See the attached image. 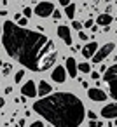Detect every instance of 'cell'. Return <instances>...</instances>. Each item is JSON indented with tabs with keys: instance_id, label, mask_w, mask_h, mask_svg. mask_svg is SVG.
Wrapping results in <instances>:
<instances>
[{
	"instance_id": "cell-1",
	"label": "cell",
	"mask_w": 117,
	"mask_h": 127,
	"mask_svg": "<svg viewBox=\"0 0 117 127\" xmlns=\"http://www.w3.org/2000/svg\"><path fill=\"white\" fill-rule=\"evenodd\" d=\"M2 44L5 52L32 71L49 70L58 58L54 42L46 35L30 32L25 26L14 25L12 21L4 23Z\"/></svg>"
},
{
	"instance_id": "cell-2",
	"label": "cell",
	"mask_w": 117,
	"mask_h": 127,
	"mask_svg": "<svg viewBox=\"0 0 117 127\" xmlns=\"http://www.w3.org/2000/svg\"><path fill=\"white\" fill-rule=\"evenodd\" d=\"M33 110L54 127H79L87 117L82 101L72 92H56L33 103Z\"/></svg>"
},
{
	"instance_id": "cell-3",
	"label": "cell",
	"mask_w": 117,
	"mask_h": 127,
	"mask_svg": "<svg viewBox=\"0 0 117 127\" xmlns=\"http://www.w3.org/2000/svg\"><path fill=\"white\" fill-rule=\"evenodd\" d=\"M105 82L108 84V89H110V96L114 99H117V64H112L107 68L105 75H103Z\"/></svg>"
},
{
	"instance_id": "cell-4",
	"label": "cell",
	"mask_w": 117,
	"mask_h": 127,
	"mask_svg": "<svg viewBox=\"0 0 117 127\" xmlns=\"http://www.w3.org/2000/svg\"><path fill=\"white\" fill-rule=\"evenodd\" d=\"M114 49H115V44H114V42L105 44V45H103L101 49H98V51H96V54L93 56V63H101V61H103V59H105V58L114 51Z\"/></svg>"
},
{
	"instance_id": "cell-5",
	"label": "cell",
	"mask_w": 117,
	"mask_h": 127,
	"mask_svg": "<svg viewBox=\"0 0 117 127\" xmlns=\"http://www.w3.org/2000/svg\"><path fill=\"white\" fill-rule=\"evenodd\" d=\"M54 12V5L51 2H39L37 7H35V14L39 18H47V16H53Z\"/></svg>"
},
{
	"instance_id": "cell-6",
	"label": "cell",
	"mask_w": 117,
	"mask_h": 127,
	"mask_svg": "<svg viewBox=\"0 0 117 127\" xmlns=\"http://www.w3.org/2000/svg\"><path fill=\"white\" fill-rule=\"evenodd\" d=\"M21 92H23V96L35 97V96L39 94V89L35 87V82H33V80H28V82H25V85L21 87Z\"/></svg>"
},
{
	"instance_id": "cell-7",
	"label": "cell",
	"mask_w": 117,
	"mask_h": 127,
	"mask_svg": "<svg viewBox=\"0 0 117 127\" xmlns=\"http://www.w3.org/2000/svg\"><path fill=\"white\" fill-rule=\"evenodd\" d=\"M58 37H59L66 45H72V33H70V28H68V26H65V25L58 26Z\"/></svg>"
},
{
	"instance_id": "cell-8",
	"label": "cell",
	"mask_w": 117,
	"mask_h": 127,
	"mask_svg": "<svg viewBox=\"0 0 117 127\" xmlns=\"http://www.w3.org/2000/svg\"><path fill=\"white\" fill-rule=\"evenodd\" d=\"M51 78H53L54 82H58V84H63V82L66 80V71H65V68H63V66H56V68L53 70V73H51Z\"/></svg>"
},
{
	"instance_id": "cell-9",
	"label": "cell",
	"mask_w": 117,
	"mask_h": 127,
	"mask_svg": "<svg viewBox=\"0 0 117 127\" xmlns=\"http://www.w3.org/2000/svg\"><path fill=\"white\" fill-rule=\"evenodd\" d=\"M87 96H89L93 101H96V103H100V101H105V99H107V94H105L101 89H98V87L89 89V91H87Z\"/></svg>"
},
{
	"instance_id": "cell-10",
	"label": "cell",
	"mask_w": 117,
	"mask_h": 127,
	"mask_svg": "<svg viewBox=\"0 0 117 127\" xmlns=\"http://www.w3.org/2000/svg\"><path fill=\"white\" fill-rule=\"evenodd\" d=\"M101 117H103V118H117V103L107 104V106L101 110Z\"/></svg>"
},
{
	"instance_id": "cell-11",
	"label": "cell",
	"mask_w": 117,
	"mask_h": 127,
	"mask_svg": "<svg viewBox=\"0 0 117 127\" xmlns=\"http://www.w3.org/2000/svg\"><path fill=\"white\" fill-rule=\"evenodd\" d=\"M96 51H98V44H96V42H89V44L84 45L82 56H84V58H93V56L96 54Z\"/></svg>"
},
{
	"instance_id": "cell-12",
	"label": "cell",
	"mask_w": 117,
	"mask_h": 127,
	"mask_svg": "<svg viewBox=\"0 0 117 127\" xmlns=\"http://www.w3.org/2000/svg\"><path fill=\"white\" fill-rule=\"evenodd\" d=\"M66 71L70 73V77H77L79 64L75 63V59H73V58H66Z\"/></svg>"
},
{
	"instance_id": "cell-13",
	"label": "cell",
	"mask_w": 117,
	"mask_h": 127,
	"mask_svg": "<svg viewBox=\"0 0 117 127\" xmlns=\"http://www.w3.org/2000/svg\"><path fill=\"white\" fill-rule=\"evenodd\" d=\"M49 94H51V85L47 82L40 80V84H39V96L44 97V96H49Z\"/></svg>"
},
{
	"instance_id": "cell-14",
	"label": "cell",
	"mask_w": 117,
	"mask_h": 127,
	"mask_svg": "<svg viewBox=\"0 0 117 127\" xmlns=\"http://www.w3.org/2000/svg\"><path fill=\"white\" fill-rule=\"evenodd\" d=\"M112 23V16L107 12V14H101V16H98V25H101V26H108Z\"/></svg>"
},
{
	"instance_id": "cell-15",
	"label": "cell",
	"mask_w": 117,
	"mask_h": 127,
	"mask_svg": "<svg viewBox=\"0 0 117 127\" xmlns=\"http://www.w3.org/2000/svg\"><path fill=\"white\" fill-rule=\"evenodd\" d=\"M75 4H70V5H66L65 7V14H66V18L68 19H73V16H75Z\"/></svg>"
},
{
	"instance_id": "cell-16",
	"label": "cell",
	"mask_w": 117,
	"mask_h": 127,
	"mask_svg": "<svg viewBox=\"0 0 117 127\" xmlns=\"http://www.w3.org/2000/svg\"><path fill=\"white\" fill-rule=\"evenodd\" d=\"M79 71H82V73H91L89 63H80V64H79Z\"/></svg>"
},
{
	"instance_id": "cell-17",
	"label": "cell",
	"mask_w": 117,
	"mask_h": 127,
	"mask_svg": "<svg viewBox=\"0 0 117 127\" xmlns=\"http://www.w3.org/2000/svg\"><path fill=\"white\" fill-rule=\"evenodd\" d=\"M11 71H12V66H11L9 63H4V77H9Z\"/></svg>"
},
{
	"instance_id": "cell-18",
	"label": "cell",
	"mask_w": 117,
	"mask_h": 127,
	"mask_svg": "<svg viewBox=\"0 0 117 127\" xmlns=\"http://www.w3.org/2000/svg\"><path fill=\"white\" fill-rule=\"evenodd\" d=\"M23 77H25V71H23V70H19V71H16V77H14V82H21V80H23Z\"/></svg>"
},
{
	"instance_id": "cell-19",
	"label": "cell",
	"mask_w": 117,
	"mask_h": 127,
	"mask_svg": "<svg viewBox=\"0 0 117 127\" xmlns=\"http://www.w3.org/2000/svg\"><path fill=\"white\" fill-rule=\"evenodd\" d=\"M18 25H19V26H26V25H28V18H19V19H18Z\"/></svg>"
},
{
	"instance_id": "cell-20",
	"label": "cell",
	"mask_w": 117,
	"mask_h": 127,
	"mask_svg": "<svg viewBox=\"0 0 117 127\" xmlns=\"http://www.w3.org/2000/svg\"><path fill=\"white\" fill-rule=\"evenodd\" d=\"M101 125H103V124H101L100 120H91V122H89V127H101Z\"/></svg>"
},
{
	"instance_id": "cell-21",
	"label": "cell",
	"mask_w": 117,
	"mask_h": 127,
	"mask_svg": "<svg viewBox=\"0 0 117 127\" xmlns=\"http://www.w3.org/2000/svg\"><path fill=\"white\" fill-rule=\"evenodd\" d=\"M23 14H25L26 18H30V16H32V9H30V7H25V9H23Z\"/></svg>"
},
{
	"instance_id": "cell-22",
	"label": "cell",
	"mask_w": 117,
	"mask_h": 127,
	"mask_svg": "<svg viewBox=\"0 0 117 127\" xmlns=\"http://www.w3.org/2000/svg\"><path fill=\"white\" fill-rule=\"evenodd\" d=\"M87 117H89V120H96V117H98V115H96L94 111H91V110H89V111H87Z\"/></svg>"
},
{
	"instance_id": "cell-23",
	"label": "cell",
	"mask_w": 117,
	"mask_h": 127,
	"mask_svg": "<svg viewBox=\"0 0 117 127\" xmlns=\"http://www.w3.org/2000/svg\"><path fill=\"white\" fill-rule=\"evenodd\" d=\"M72 26H73L75 30H80V28H82V25H80L79 21H73V23H72Z\"/></svg>"
},
{
	"instance_id": "cell-24",
	"label": "cell",
	"mask_w": 117,
	"mask_h": 127,
	"mask_svg": "<svg viewBox=\"0 0 117 127\" xmlns=\"http://www.w3.org/2000/svg\"><path fill=\"white\" fill-rule=\"evenodd\" d=\"M79 38H80V40H84V42H86V40H87V35H86V33H84V32H79Z\"/></svg>"
},
{
	"instance_id": "cell-25",
	"label": "cell",
	"mask_w": 117,
	"mask_h": 127,
	"mask_svg": "<svg viewBox=\"0 0 117 127\" xmlns=\"http://www.w3.org/2000/svg\"><path fill=\"white\" fill-rule=\"evenodd\" d=\"M53 18H54V19H59V18H61V12H59V11H54V12H53Z\"/></svg>"
},
{
	"instance_id": "cell-26",
	"label": "cell",
	"mask_w": 117,
	"mask_h": 127,
	"mask_svg": "<svg viewBox=\"0 0 117 127\" xmlns=\"http://www.w3.org/2000/svg\"><path fill=\"white\" fill-rule=\"evenodd\" d=\"M84 26H86V28H93V19H87V21L84 23Z\"/></svg>"
},
{
	"instance_id": "cell-27",
	"label": "cell",
	"mask_w": 117,
	"mask_h": 127,
	"mask_svg": "<svg viewBox=\"0 0 117 127\" xmlns=\"http://www.w3.org/2000/svg\"><path fill=\"white\" fill-rule=\"evenodd\" d=\"M30 127H44V124H42V122H33Z\"/></svg>"
},
{
	"instance_id": "cell-28",
	"label": "cell",
	"mask_w": 117,
	"mask_h": 127,
	"mask_svg": "<svg viewBox=\"0 0 117 127\" xmlns=\"http://www.w3.org/2000/svg\"><path fill=\"white\" fill-rule=\"evenodd\" d=\"M59 4H61L63 7H66V5H70V0H59Z\"/></svg>"
},
{
	"instance_id": "cell-29",
	"label": "cell",
	"mask_w": 117,
	"mask_h": 127,
	"mask_svg": "<svg viewBox=\"0 0 117 127\" xmlns=\"http://www.w3.org/2000/svg\"><path fill=\"white\" fill-rule=\"evenodd\" d=\"M91 78H94V80H98V71H91Z\"/></svg>"
},
{
	"instance_id": "cell-30",
	"label": "cell",
	"mask_w": 117,
	"mask_h": 127,
	"mask_svg": "<svg viewBox=\"0 0 117 127\" xmlns=\"http://www.w3.org/2000/svg\"><path fill=\"white\" fill-rule=\"evenodd\" d=\"M11 92H12V87H11V85H9V87H5V94H11Z\"/></svg>"
},
{
	"instance_id": "cell-31",
	"label": "cell",
	"mask_w": 117,
	"mask_h": 127,
	"mask_svg": "<svg viewBox=\"0 0 117 127\" xmlns=\"http://www.w3.org/2000/svg\"><path fill=\"white\" fill-rule=\"evenodd\" d=\"M115 125H117V118H115Z\"/></svg>"
},
{
	"instance_id": "cell-32",
	"label": "cell",
	"mask_w": 117,
	"mask_h": 127,
	"mask_svg": "<svg viewBox=\"0 0 117 127\" xmlns=\"http://www.w3.org/2000/svg\"><path fill=\"white\" fill-rule=\"evenodd\" d=\"M33 2H39V0H33Z\"/></svg>"
}]
</instances>
